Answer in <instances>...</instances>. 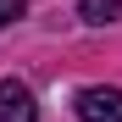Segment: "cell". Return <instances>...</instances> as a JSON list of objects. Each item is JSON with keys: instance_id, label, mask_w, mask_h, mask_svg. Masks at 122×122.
<instances>
[{"instance_id": "3957f363", "label": "cell", "mask_w": 122, "mask_h": 122, "mask_svg": "<svg viewBox=\"0 0 122 122\" xmlns=\"http://www.w3.org/2000/svg\"><path fill=\"white\" fill-rule=\"evenodd\" d=\"M78 11H83V22L89 28H106L122 17V0H78Z\"/></svg>"}, {"instance_id": "7a4b0ae2", "label": "cell", "mask_w": 122, "mask_h": 122, "mask_svg": "<svg viewBox=\"0 0 122 122\" xmlns=\"http://www.w3.org/2000/svg\"><path fill=\"white\" fill-rule=\"evenodd\" d=\"M0 122H39V106H33V89L6 78L0 83Z\"/></svg>"}, {"instance_id": "6da1fadb", "label": "cell", "mask_w": 122, "mask_h": 122, "mask_svg": "<svg viewBox=\"0 0 122 122\" xmlns=\"http://www.w3.org/2000/svg\"><path fill=\"white\" fill-rule=\"evenodd\" d=\"M78 117L83 122H122V89H106V83L78 89Z\"/></svg>"}, {"instance_id": "277c9868", "label": "cell", "mask_w": 122, "mask_h": 122, "mask_svg": "<svg viewBox=\"0 0 122 122\" xmlns=\"http://www.w3.org/2000/svg\"><path fill=\"white\" fill-rule=\"evenodd\" d=\"M22 11H28V0H0V28H6V22H17Z\"/></svg>"}]
</instances>
